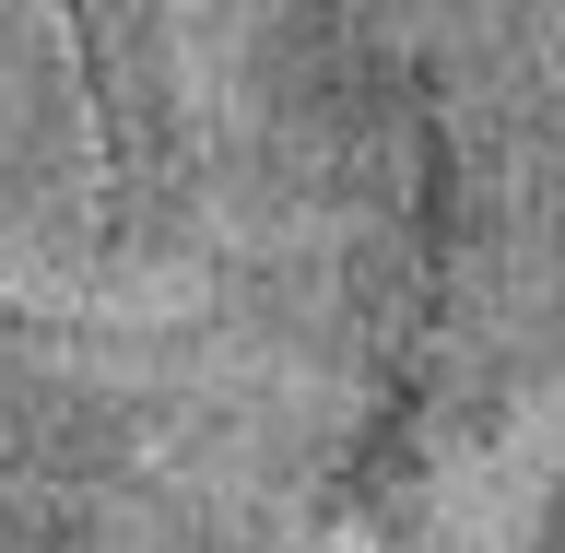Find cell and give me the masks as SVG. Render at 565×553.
<instances>
[{
  "label": "cell",
  "mask_w": 565,
  "mask_h": 553,
  "mask_svg": "<svg viewBox=\"0 0 565 553\" xmlns=\"http://www.w3.org/2000/svg\"><path fill=\"white\" fill-rule=\"evenodd\" d=\"M0 553H565V12H0Z\"/></svg>",
  "instance_id": "cell-1"
}]
</instances>
